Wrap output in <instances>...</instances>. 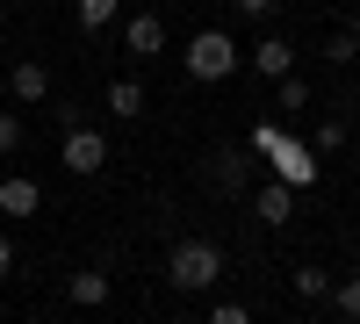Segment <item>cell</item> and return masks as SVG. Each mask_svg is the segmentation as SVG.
Listing matches in <instances>:
<instances>
[{"mask_svg": "<svg viewBox=\"0 0 360 324\" xmlns=\"http://www.w3.org/2000/svg\"><path fill=\"white\" fill-rule=\"evenodd\" d=\"M346 324H360V317H346Z\"/></svg>", "mask_w": 360, "mask_h": 324, "instance_id": "26", "label": "cell"}, {"mask_svg": "<svg viewBox=\"0 0 360 324\" xmlns=\"http://www.w3.org/2000/svg\"><path fill=\"white\" fill-rule=\"evenodd\" d=\"M8 267H15V245H8V238H0V274H8Z\"/></svg>", "mask_w": 360, "mask_h": 324, "instance_id": "22", "label": "cell"}, {"mask_svg": "<svg viewBox=\"0 0 360 324\" xmlns=\"http://www.w3.org/2000/svg\"><path fill=\"white\" fill-rule=\"evenodd\" d=\"M231 8H238V15H252V22H266V15L281 8V0H231Z\"/></svg>", "mask_w": 360, "mask_h": 324, "instance_id": "21", "label": "cell"}, {"mask_svg": "<svg viewBox=\"0 0 360 324\" xmlns=\"http://www.w3.org/2000/svg\"><path fill=\"white\" fill-rule=\"evenodd\" d=\"M37 209H44V188L29 181V173H8V181H0V216L22 223V216H37Z\"/></svg>", "mask_w": 360, "mask_h": 324, "instance_id": "5", "label": "cell"}, {"mask_svg": "<svg viewBox=\"0 0 360 324\" xmlns=\"http://www.w3.org/2000/svg\"><path fill=\"white\" fill-rule=\"evenodd\" d=\"M173 324H195V317H173Z\"/></svg>", "mask_w": 360, "mask_h": 324, "instance_id": "24", "label": "cell"}, {"mask_svg": "<svg viewBox=\"0 0 360 324\" xmlns=\"http://www.w3.org/2000/svg\"><path fill=\"white\" fill-rule=\"evenodd\" d=\"M324 58H332V65H346V58H360V37H353V29H339V37L324 44Z\"/></svg>", "mask_w": 360, "mask_h": 324, "instance_id": "18", "label": "cell"}, {"mask_svg": "<svg viewBox=\"0 0 360 324\" xmlns=\"http://www.w3.org/2000/svg\"><path fill=\"white\" fill-rule=\"evenodd\" d=\"M0 152H22V115L0 108Z\"/></svg>", "mask_w": 360, "mask_h": 324, "instance_id": "19", "label": "cell"}, {"mask_svg": "<svg viewBox=\"0 0 360 324\" xmlns=\"http://www.w3.org/2000/svg\"><path fill=\"white\" fill-rule=\"evenodd\" d=\"M339 144H346V123H339V115H324V123L310 130V152L324 159V152H339Z\"/></svg>", "mask_w": 360, "mask_h": 324, "instance_id": "14", "label": "cell"}, {"mask_svg": "<svg viewBox=\"0 0 360 324\" xmlns=\"http://www.w3.org/2000/svg\"><path fill=\"white\" fill-rule=\"evenodd\" d=\"M188 72H195V79H231V72H238V44L224 37V29L188 37Z\"/></svg>", "mask_w": 360, "mask_h": 324, "instance_id": "3", "label": "cell"}, {"mask_svg": "<svg viewBox=\"0 0 360 324\" xmlns=\"http://www.w3.org/2000/svg\"><path fill=\"white\" fill-rule=\"evenodd\" d=\"M332 303H339V317H360V281H353V274L332 281Z\"/></svg>", "mask_w": 360, "mask_h": 324, "instance_id": "17", "label": "cell"}, {"mask_svg": "<svg viewBox=\"0 0 360 324\" xmlns=\"http://www.w3.org/2000/svg\"><path fill=\"white\" fill-rule=\"evenodd\" d=\"M8 94H15L22 108H37V101H51V72L37 65V58H22V65L8 72Z\"/></svg>", "mask_w": 360, "mask_h": 324, "instance_id": "7", "label": "cell"}, {"mask_svg": "<svg viewBox=\"0 0 360 324\" xmlns=\"http://www.w3.org/2000/svg\"><path fill=\"white\" fill-rule=\"evenodd\" d=\"M288 288H295L303 303H317V296H332V274H324V267H295V274H288Z\"/></svg>", "mask_w": 360, "mask_h": 324, "instance_id": "12", "label": "cell"}, {"mask_svg": "<svg viewBox=\"0 0 360 324\" xmlns=\"http://www.w3.org/2000/svg\"><path fill=\"white\" fill-rule=\"evenodd\" d=\"M259 159L274 166V181H281V188H295V195H303V188H317V152H310L303 137H274Z\"/></svg>", "mask_w": 360, "mask_h": 324, "instance_id": "2", "label": "cell"}, {"mask_svg": "<svg viewBox=\"0 0 360 324\" xmlns=\"http://www.w3.org/2000/svg\"><path fill=\"white\" fill-rule=\"evenodd\" d=\"M202 324H252V310H245V303H217Z\"/></svg>", "mask_w": 360, "mask_h": 324, "instance_id": "20", "label": "cell"}, {"mask_svg": "<svg viewBox=\"0 0 360 324\" xmlns=\"http://www.w3.org/2000/svg\"><path fill=\"white\" fill-rule=\"evenodd\" d=\"M353 216H360V209H353Z\"/></svg>", "mask_w": 360, "mask_h": 324, "instance_id": "28", "label": "cell"}, {"mask_svg": "<svg viewBox=\"0 0 360 324\" xmlns=\"http://www.w3.org/2000/svg\"><path fill=\"white\" fill-rule=\"evenodd\" d=\"M274 86H281V101H274V108H288V115H295V108H310V79H295V72H288V79H274Z\"/></svg>", "mask_w": 360, "mask_h": 324, "instance_id": "15", "label": "cell"}, {"mask_svg": "<svg viewBox=\"0 0 360 324\" xmlns=\"http://www.w3.org/2000/svg\"><path fill=\"white\" fill-rule=\"evenodd\" d=\"M58 166L79 173V181H94V173L108 166V137H101V130H86V123H72V130H65V152H58Z\"/></svg>", "mask_w": 360, "mask_h": 324, "instance_id": "4", "label": "cell"}, {"mask_svg": "<svg viewBox=\"0 0 360 324\" xmlns=\"http://www.w3.org/2000/svg\"><path fill=\"white\" fill-rule=\"evenodd\" d=\"M65 296H72L79 310H101V303H108V274H94V267H79V274L65 281Z\"/></svg>", "mask_w": 360, "mask_h": 324, "instance_id": "10", "label": "cell"}, {"mask_svg": "<svg viewBox=\"0 0 360 324\" xmlns=\"http://www.w3.org/2000/svg\"><path fill=\"white\" fill-rule=\"evenodd\" d=\"M209 181H217L224 195H238V188H245V159H238V152H217V166H209Z\"/></svg>", "mask_w": 360, "mask_h": 324, "instance_id": "13", "label": "cell"}, {"mask_svg": "<svg viewBox=\"0 0 360 324\" xmlns=\"http://www.w3.org/2000/svg\"><path fill=\"white\" fill-rule=\"evenodd\" d=\"M353 37H360V29H353Z\"/></svg>", "mask_w": 360, "mask_h": 324, "instance_id": "27", "label": "cell"}, {"mask_svg": "<svg viewBox=\"0 0 360 324\" xmlns=\"http://www.w3.org/2000/svg\"><path fill=\"white\" fill-rule=\"evenodd\" d=\"M123 51H130V58H159V51H166V22H159V15H130V22H123Z\"/></svg>", "mask_w": 360, "mask_h": 324, "instance_id": "6", "label": "cell"}, {"mask_svg": "<svg viewBox=\"0 0 360 324\" xmlns=\"http://www.w3.org/2000/svg\"><path fill=\"white\" fill-rule=\"evenodd\" d=\"M252 216H259V223H288V216H295V188H281V181L259 188V195H252Z\"/></svg>", "mask_w": 360, "mask_h": 324, "instance_id": "9", "label": "cell"}, {"mask_svg": "<svg viewBox=\"0 0 360 324\" xmlns=\"http://www.w3.org/2000/svg\"><path fill=\"white\" fill-rule=\"evenodd\" d=\"M295 324H317V317H295Z\"/></svg>", "mask_w": 360, "mask_h": 324, "instance_id": "25", "label": "cell"}, {"mask_svg": "<svg viewBox=\"0 0 360 324\" xmlns=\"http://www.w3.org/2000/svg\"><path fill=\"white\" fill-rule=\"evenodd\" d=\"M22 324H51V317H22Z\"/></svg>", "mask_w": 360, "mask_h": 324, "instance_id": "23", "label": "cell"}, {"mask_svg": "<svg viewBox=\"0 0 360 324\" xmlns=\"http://www.w3.org/2000/svg\"><path fill=\"white\" fill-rule=\"evenodd\" d=\"M252 72H266V79H288V72H295V51H288V37H259V44H252Z\"/></svg>", "mask_w": 360, "mask_h": 324, "instance_id": "8", "label": "cell"}, {"mask_svg": "<svg viewBox=\"0 0 360 324\" xmlns=\"http://www.w3.org/2000/svg\"><path fill=\"white\" fill-rule=\"evenodd\" d=\"M108 108H115V123L144 115V86H137V79H115V86H108Z\"/></svg>", "mask_w": 360, "mask_h": 324, "instance_id": "11", "label": "cell"}, {"mask_svg": "<svg viewBox=\"0 0 360 324\" xmlns=\"http://www.w3.org/2000/svg\"><path fill=\"white\" fill-rule=\"evenodd\" d=\"M166 281L173 288H188V296H202V288H217L224 281V252L209 245V238H180L166 252Z\"/></svg>", "mask_w": 360, "mask_h": 324, "instance_id": "1", "label": "cell"}, {"mask_svg": "<svg viewBox=\"0 0 360 324\" xmlns=\"http://www.w3.org/2000/svg\"><path fill=\"white\" fill-rule=\"evenodd\" d=\"M115 22V0H79V29H108Z\"/></svg>", "mask_w": 360, "mask_h": 324, "instance_id": "16", "label": "cell"}]
</instances>
